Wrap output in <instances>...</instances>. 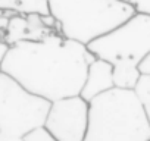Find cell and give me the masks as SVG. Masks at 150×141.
Wrapping results in <instances>:
<instances>
[{
  "label": "cell",
  "mask_w": 150,
  "mask_h": 141,
  "mask_svg": "<svg viewBox=\"0 0 150 141\" xmlns=\"http://www.w3.org/2000/svg\"><path fill=\"white\" fill-rule=\"evenodd\" d=\"M93 59L86 46L53 32L40 41L9 46L0 72L30 94L52 103L80 94Z\"/></svg>",
  "instance_id": "obj_1"
},
{
  "label": "cell",
  "mask_w": 150,
  "mask_h": 141,
  "mask_svg": "<svg viewBox=\"0 0 150 141\" xmlns=\"http://www.w3.org/2000/svg\"><path fill=\"white\" fill-rule=\"evenodd\" d=\"M83 141H150V115L131 90L112 88L88 102Z\"/></svg>",
  "instance_id": "obj_2"
},
{
  "label": "cell",
  "mask_w": 150,
  "mask_h": 141,
  "mask_svg": "<svg viewBox=\"0 0 150 141\" xmlns=\"http://www.w3.org/2000/svg\"><path fill=\"white\" fill-rule=\"evenodd\" d=\"M47 13L59 35L87 46L128 21L135 11L119 0H49Z\"/></svg>",
  "instance_id": "obj_3"
},
{
  "label": "cell",
  "mask_w": 150,
  "mask_h": 141,
  "mask_svg": "<svg viewBox=\"0 0 150 141\" xmlns=\"http://www.w3.org/2000/svg\"><path fill=\"white\" fill-rule=\"evenodd\" d=\"M50 103L30 94L15 80L0 72V135L21 140L44 123Z\"/></svg>",
  "instance_id": "obj_4"
},
{
  "label": "cell",
  "mask_w": 150,
  "mask_h": 141,
  "mask_svg": "<svg viewBox=\"0 0 150 141\" xmlns=\"http://www.w3.org/2000/svg\"><path fill=\"white\" fill-rule=\"evenodd\" d=\"M86 47L94 59L108 63L121 59L140 60L150 54V15L134 13L128 21Z\"/></svg>",
  "instance_id": "obj_5"
},
{
  "label": "cell",
  "mask_w": 150,
  "mask_h": 141,
  "mask_svg": "<svg viewBox=\"0 0 150 141\" xmlns=\"http://www.w3.org/2000/svg\"><path fill=\"white\" fill-rule=\"evenodd\" d=\"M88 103L80 96L52 102L43 126L57 141H83L87 131Z\"/></svg>",
  "instance_id": "obj_6"
},
{
  "label": "cell",
  "mask_w": 150,
  "mask_h": 141,
  "mask_svg": "<svg viewBox=\"0 0 150 141\" xmlns=\"http://www.w3.org/2000/svg\"><path fill=\"white\" fill-rule=\"evenodd\" d=\"M53 32H57L54 21L49 15L43 16L37 13H9L3 30L0 31L8 47L22 41H40Z\"/></svg>",
  "instance_id": "obj_7"
},
{
  "label": "cell",
  "mask_w": 150,
  "mask_h": 141,
  "mask_svg": "<svg viewBox=\"0 0 150 141\" xmlns=\"http://www.w3.org/2000/svg\"><path fill=\"white\" fill-rule=\"evenodd\" d=\"M112 88H113L112 65L105 60H100V59H93L87 68L84 84H83V88L78 96L84 102L88 103L94 97H97Z\"/></svg>",
  "instance_id": "obj_8"
},
{
  "label": "cell",
  "mask_w": 150,
  "mask_h": 141,
  "mask_svg": "<svg viewBox=\"0 0 150 141\" xmlns=\"http://www.w3.org/2000/svg\"><path fill=\"white\" fill-rule=\"evenodd\" d=\"M137 63L138 60H132V59H121L110 63L113 88H119V90L134 88L135 82L140 78V74L137 70Z\"/></svg>",
  "instance_id": "obj_9"
},
{
  "label": "cell",
  "mask_w": 150,
  "mask_h": 141,
  "mask_svg": "<svg viewBox=\"0 0 150 141\" xmlns=\"http://www.w3.org/2000/svg\"><path fill=\"white\" fill-rule=\"evenodd\" d=\"M47 2L49 0H0V12L47 16Z\"/></svg>",
  "instance_id": "obj_10"
},
{
  "label": "cell",
  "mask_w": 150,
  "mask_h": 141,
  "mask_svg": "<svg viewBox=\"0 0 150 141\" xmlns=\"http://www.w3.org/2000/svg\"><path fill=\"white\" fill-rule=\"evenodd\" d=\"M131 91L134 93L135 99L140 102L146 113L150 115V77L141 75Z\"/></svg>",
  "instance_id": "obj_11"
},
{
  "label": "cell",
  "mask_w": 150,
  "mask_h": 141,
  "mask_svg": "<svg viewBox=\"0 0 150 141\" xmlns=\"http://www.w3.org/2000/svg\"><path fill=\"white\" fill-rule=\"evenodd\" d=\"M21 141H57L43 125L41 126H37L34 129H31L30 132H27Z\"/></svg>",
  "instance_id": "obj_12"
},
{
  "label": "cell",
  "mask_w": 150,
  "mask_h": 141,
  "mask_svg": "<svg viewBox=\"0 0 150 141\" xmlns=\"http://www.w3.org/2000/svg\"><path fill=\"white\" fill-rule=\"evenodd\" d=\"M119 2L131 6L135 11V13L150 15V0H119Z\"/></svg>",
  "instance_id": "obj_13"
},
{
  "label": "cell",
  "mask_w": 150,
  "mask_h": 141,
  "mask_svg": "<svg viewBox=\"0 0 150 141\" xmlns=\"http://www.w3.org/2000/svg\"><path fill=\"white\" fill-rule=\"evenodd\" d=\"M137 70L140 77L144 75V77H150V54H146L144 57H141L137 63Z\"/></svg>",
  "instance_id": "obj_14"
},
{
  "label": "cell",
  "mask_w": 150,
  "mask_h": 141,
  "mask_svg": "<svg viewBox=\"0 0 150 141\" xmlns=\"http://www.w3.org/2000/svg\"><path fill=\"white\" fill-rule=\"evenodd\" d=\"M6 50H8V46H6V43L3 41L2 34H0V65H2V60H3V57H5Z\"/></svg>",
  "instance_id": "obj_15"
},
{
  "label": "cell",
  "mask_w": 150,
  "mask_h": 141,
  "mask_svg": "<svg viewBox=\"0 0 150 141\" xmlns=\"http://www.w3.org/2000/svg\"><path fill=\"white\" fill-rule=\"evenodd\" d=\"M0 141H21V140H16V138H9V137H2V135H0Z\"/></svg>",
  "instance_id": "obj_16"
}]
</instances>
